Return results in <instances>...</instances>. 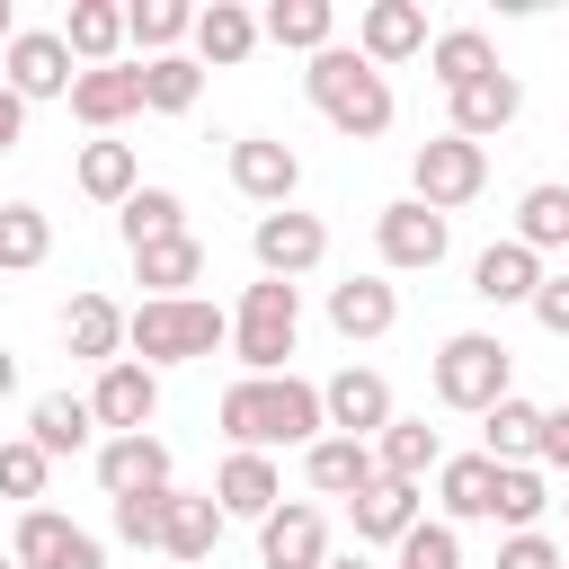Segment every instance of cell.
Returning a JSON list of instances; mask_svg holds the SVG:
<instances>
[{
  "label": "cell",
  "mask_w": 569,
  "mask_h": 569,
  "mask_svg": "<svg viewBox=\"0 0 569 569\" xmlns=\"http://www.w3.org/2000/svg\"><path fill=\"white\" fill-rule=\"evenodd\" d=\"M560 516H569V498H560Z\"/></svg>",
  "instance_id": "cell-53"
},
{
  "label": "cell",
  "mask_w": 569,
  "mask_h": 569,
  "mask_svg": "<svg viewBox=\"0 0 569 569\" xmlns=\"http://www.w3.org/2000/svg\"><path fill=\"white\" fill-rule=\"evenodd\" d=\"M533 320H542L551 338H569V276H542V293H533Z\"/></svg>",
  "instance_id": "cell-46"
},
{
  "label": "cell",
  "mask_w": 569,
  "mask_h": 569,
  "mask_svg": "<svg viewBox=\"0 0 569 569\" xmlns=\"http://www.w3.org/2000/svg\"><path fill=\"white\" fill-rule=\"evenodd\" d=\"M44 480H53V453H44L36 436H9V445H0V498L36 507V498H44Z\"/></svg>",
  "instance_id": "cell-42"
},
{
  "label": "cell",
  "mask_w": 569,
  "mask_h": 569,
  "mask_svg": "<svg viewBox=\"0 0 569 569\" xmlns=\"http://www.w3.org/2000/svg\"><path fill=\"white\" fill-rule=\"evenodd\" d=\"M258 36L284 44V53H329L338 9H329V0H267V9H258Z\"/></svg>",
  "instance_id": "cell-29"
},
{
  "label": "cell",
  "mask_w": 569,
  "mask_h": 569,
  "mask_svg": "<svg viewBox=\"0 0 569 569\" xmlns=\"http://www.w3.org/2000/svg\"><path fill=\"white\" fill-rule=\"evenodd\" d=\"M347 516H356V542H409L427 516H418V480H373L365 498H347Z\"/></svg>",
  "instance_id": "cell-23"
},
{
  "label": "cell",
  "mask_w": 569,
  "mask_h": 569,
  "mask_svg": "<svg viewBox=\"0 0 569 569\" xmlns=\"http://www.w3.org/2000/svg\"><path fill=\"white\" fill-rule=\"evenodd\" d=\"M498 569H560V542L551 533H507L498 542Z\"/></svg>",
  "instance_id": "cell-45"
},
{
  "label": "cell",
  "mask_w": 569,
  "mask_h": 569,
  "mask_svg": "<svg viewBox=\"0 0 569 569\" xmlns=\"http://www.w3.org/2000/svg\"><path fill=\"white\" fill-rule=\"evenodd\" d=\"M98 489L107 498H151V489H169V445L142 427V436H107L98 445Z\"/></svg>",
  "instance_id": "cell-18"
},
{
  "label": "cell",
  "mask_w": 569,
  "mask_h": 569,
  "mask_svg": "<svg viewBox=\"0 0 569 569\" xmlns=\"http://www.w3.org/2000/svg\"><path fill=\"white\" fill-rule=\"evenodd\" d=\"M160 498H169V489H151V498H116V507H107V516H116V542L160 551Z\"/></svg>",
  "instance_id": "cell-44"
},
{
  "label": "cell",
  "mask_w": 569,
  "mask_h": 569,
  "mask_svg": "<svg viewBox=\"0 0 569 569\" xmlns=\"http://www.w3.org/2000/svg\"><path fill=\"white\" fill-rule=\"evenodd\" d=\"M400 569H462V533L436 516V525H418L409 542H400Z\"/></svg>",
  "instance_id": "cell-43"
},
{
  "label": "cell",
  "mask_w": 569,
  "mask_h": 569,
  "mask_svg": "<svg viewBox=\"0 0 569 569\" xmlns=\"http://www.w3.org/2000/svg\"><path fill=\"white\" fill-rule=\"evenodd\" d=\"M0 71H9V89L36 107V98H71V80H80V62H71V44H62V27H18L9 36V53H0Z\"/></svg>",
  "instance_id": "cell-10"
},
{
  "label": "cell",
  "mask_w": 569,
  "mask_h": 569,
  "mask_svg": "<svg viewBox=\"0 0 569 569\" xmlns=\"http://www.w3.org/2000/svg\"><path fill=\"white\" fill-rule=\"evenodd\" d=\"M116 231H124V249L187 240V204H178V187H133V196H124V213H116Z\"/></svg>",
  "instance_id": "cell-31"
},
{
  "label": "cell",
  "mask_w": 569,
  "mask_h": 569,
  "mask_svg": "<svg viewBox=\"0 0 569 569\" xmlns=\"http://www.w3.org/2000/svg\"><path fill=\"white\" fill-rule=\"evenodd\" d=\"M196 89H204V62H196V53H160V62H142V107L187 116V107H196Z\"/></svg>",
  "instance_id": "cell-41"
},
{
  "label": "cell",
  "mask_w": 569,
  "mask_h": 569,
  "mask_svg": "<svg viewBox=\"0 0 569 569\" xmlns=\"http://www.w3.org/2000/svg\"><path fill=\"white\" fill-rule=\"evenodd\" d=\"M231 338V311L222 302H196V293H178V302H133L124 311V347H133V365H196V356H213Z\"/></svg>",
  "instance_id": "cell-3"
},
{
  "label": "cell",
  "mask_w": 569,
  "mask_h": 569,
  "mask_svg": "<svg viewBox=\"0 0 569 569\" xmlns=\"http://www.w3.org/2000/svg\"><path fill=\"white\" fill-rule=\"evenodd\" d=\"M71 178H80L89 204H116V213H124V196L142 187V160H133V142L98 133V142H80V169H71Z\"/></svg>",
  "instance_id": "cell-28"
},
{
  "label": "cell",
  "mask_w": 569,
  "mask_h": 569,
  "mask_svg": "<svg viewBox=\"0 0 569 569\" xmlns=\"http://www.w3.org/2000/svg\"><path fill=\"white\" fill-rule=\"evenodd\" d=\"M249 258H258V276H276V284H293V276H311L320 258H329V222L320 213H258L249 222Z\"/></svg>",
  "instance_id": "cell-7"
},
{
  "label": "cell",
  "mask_w": 569,
  "mask_h": 569,
  "mask_svg": "<svg viewBox=\"0 0 569 569\" xmlns=\"http://www.w3.org/2000/svg\"><path fill=\"white\" fill-rule=\"evenodd\" d=\"M89 409H98V427H107V436H142V427L160 418V373H151V365H133V356H116V365L89 382Z\"/></svg>",
  "instance_id": "cell-13"
},
{
  "label": "cell",
  "mask_w": 569,
  "mask_h": 569,
  "mask_svg": "<svg viewBox=\"0 0 569 569\" xmlns=\"http://www.w3.org/2000/svg\"><path fill=\"white\" fill-rule=\"evenodd\" d=\"M427 71H436V80H445V98H453L462 80L498 71V44H489L480 27H445V36H427Z\"/></svg>",
  "instance_id": "cell-37"
},
{
  "label": "cell",
  "mask_w": 569,
  "mask_h": 569,
  "mask_svg": "<svg viewBox=\"0 0 569 569\" xmlns=\"http://www.w3.org/2000/svg\"><path fill=\"white\" fill-rule=\"evenodd\" d=\"M213 418H222L231 453H276V445H302V453H311L320 427H329L320 382H302V373H240Z\"/></svg>",
  "instance_id": "cell-1"
},
{
  "label": "cell",
  "mask_w": 569,
  "mask_h": 569,
  "mask_svg": "<svg viewBox=\"0 0 569 569\" xmlns=\"http://www.w3.org/2000/svg\"><path fill=\"white\" fill-rule=\"evenodd\" d=\"M400 320V293L382 284V276H347V284H329V329L356 347V338H382Z\"/></svg>",
  "instance_id": "cell-25"
},
{
  "label": "cell",
  "mask_w": 569,
  "mask_h": 569,
  "mask_svg": "<svg viewBox=\"0 0 569 569\" xmlns=\"http://www.w3.org/2000/svg\"><path fill=\"white\" fill-rule=\"evenodd\" d=\"M9 391H18V356L0 347V400H9Z\"/></svg>",
  "instance_id": "cell-49"
},
{
  "label": "cell",
  "mask_w": 569,
  "mask_h": 569,
  "mask_svg": "<svg viewBox=\"0 0 569 569\" xmlns=\"http://www.w3.org/2000/svg\"><path fill=\"white\" fill-rule=\"evenodd\" d=\"M9 36H18V9H9V0H0V53H9Z\"/></svg>",
  "instance_id": "cell-51"
},
{
  "label": "cell",
  "mask_w": 569,
  "mask_h": 569,
  "mask_svg": "<svg viewBox=\"0 0 569 569\" xmlns=\"http://www.w3.org/2000/svg\"><path fill=\"white\" fill-rule=\"evenodd\" d=\"M471 293H480L489 311H507V302H525V311H533V293H542V258L507 231V240H489V249L471 258Z\"/></svg>",
  "instance_id": "cell-17"
},
{
  "label": "cell",
  "mask_w": 569,
  "mask_h": 569,
  "mask_svg": "<svg viewBox=\"0 0 569 569\" xmlns=\"http://www.w3.org/2000/svg\"><path fill=\"white\" fill-rule=\"evenodd\" d=\"M231 187H240L249 204L284 213V204H293V187H302V151H293V142H276V133H240V142H231Z\"/></svg>",
  "instance_id": "cell-11"
},
{
  "label": "cell",
  "mask_w": 569,
  "mask_h": 569,
  "mask_svg": "<svg viewBox=\"0 0 569 569\" xmlns=\"http://www.w3.org/2000/svg\"><path fill=\"white\" fill-rule=\"evenodd\" d=\"M356 53H365L373 71L427 53V9H418V0H365V18H356Z\"/></svg>",
  "instance_id": "cell-16"
},
{
  "label": "cell",
  "mask_w": 569,
  "mask_h": 569,
  "mask_svg": "<svg viewBox=\"0 0 569 569\" xmlns=\"http://www.w3.org/2000/svg\"><path fill=\"white\" fill-rule=\"evenodd\" d=\"M293 338H302V293L276 284V276H258V284L240 293V311H231V356H240L249 373H284Z\"/></svg>",
  "instance_id": "cell-5"
},
{
  "label": "cell",
  "mask_w": 569,
  "mask_h": 569,
  "mask_svg": "<svg viewBox=\"0 0 569 569\" xmlns=\"http://www.w3.org/2000/svg\"><path fill=\"white\" fill-rule=\"evenodd\" d=\"M373 249H382V267H445V249H453V222L436 213V204H418V196H400V204H382L373 213Z\"/></svg>",
  "instance_id": "cell-9"
},
{
  "label": "cell",
  "mask_w": 569,
  "mask_h": 569,
  "mask_svg": "<svg viewBox=\"0 0 569 569\" xmlns=\"http://www.w3.org/2000/svg\"><path fill=\"white\" fill-rule=\"evenodd\" d=\"M44 258H53V222H44V204H0V267L27 276V267H44Z\"/></svg>",
  "instance_id": "cell-40"
},
{
  "label": "cell",
  "mask_w": 569,
  "mask_h": 569,
  "mask_svg": "<svg viewBox=\"0 0 569 569\" xmlns=\"http://www.w3.org/2000/svg\"><path fill=\"white\" fill-rule=\"evenodd\" d=\"M71 116L89 133H116L124 116H142V62H107V71H80L71 80Z\"/></svg>",
  "instance_id": "cell-20"
},
{
  "label": "cell",
  "mask_w": 569,
  "mask_h": 569,
  "mask_svg": "<svg viewBox=\"0 0 569 569\" xmlns=\"http://www.w3.org/2000/svg\"><path fill=\"white\" fill-rule=\"evenodd\" d=\"M445 107H453V124H445V133H462V142H489V133H507V124L525 116V80L498 62V71H480V80H462Z\"/></svg>",
  "instance_id": "cell-14"
},
{
  "label": "cell",
  "mask_w": 569,
  "mask_h": 569,
  "mask_svg": "<svg viewBox=\"0 0 569 569\" xmlns=\"http://www.w3.org/2000/svg\"><path fill=\"white\" fill-rule=\"evenodd\" d=\"M258 560H267V569H320V560H329L320 507H311V498H284V507L258 525Z\"/></svg>",
  "instance_id": "cell-19"
},
{
  "label": "cell",
  "mask_w": 569,
  "mask_h": 569,
  "mask_svg": "<svg viewBox=\"0 0 569 569\" xmlns=\"http://www.w3.org/2000/svg\"><path fill=\"white\" fill-rule=\"evenodd\" d=\"M62 44H71L80 71H107L116 44H124V9H116V0H71V9H62Z\"/></svg>",
  "instance_id": "cell-30"
},
{
  "label": "cell",
  "mask_w": 569,
  "mask_h": 569,
  "mask_svg": "<svg viewBox=\"0 0 569 569\" xmlns=\"http://www.w3.org/2000/svg\"><path fill=\"white\" fill-rule=\"evenodd\" d=\"M62 347L107 373V365L124 356V311H116L107 293H71V302H62Z\"/></svg>",
  "instance_id": "cell-26"
},
{
  "label": "cell",
  "mask_w": 569,
  "mask_h": 569,
  "mask_svg": "<svg viewBox=\"0 0 569 569\" xmlns=\"http://www.w3.org/2000/svg\"><path fill=\"white\" fill-rule=\"evenodd\" d=\"M0 569H18V560H0Z\"/></svg>",
  "instance_id": "cell-52"
},
{
  "label": "cell",
  "mask_w": 569,
  "mask_h": 569,
  "mask_svg": "<svg viewBox=\"0 0 569 569\" xmlns=\"http://www.w3.org/2000/svg\"><path fill=\"white\" fill-rule=\"evenodd\" d=\"M480 453H489V462H533V453H542V409L507 391V400L480 418Z\"/></svg>",
  "instance_id": "cell-34"
},
{
  "label": "cell",
  "mask_w": 569,
  "mask_h": 569,
  "mask_svg": "<svg viewBox=\"0 0 569 569\" xmlns=\"http://www.w3.org/2000/svg\"><path fill=\"white\" fill-rule=\"evenodd\" d=\"M187 36H196V9H187V0H133V9H124V44H142V62L178 53Z\"/></svg>",
  "instance_id": "cell-36"
},
{
  "label": "cell",
  "mask_w": 569,
  "mask_h": 569,
  "mask_svg": "<svg viewBox=\"0 0 569 569\" xmlns=\"http://www.w3.org/2000/svg\"><path fill=\"white\" fill-rule=\"evenodd\" d=\"M9 560H18V569H107V542L80 533L62 507H27L18 533H9Z\"/></svg>",
  "instance_id": "cell-8"
},
{
  "label": "cell",
  "mask_w": 569,
  "mask_h": 569,
  "mask_svg": "<svg viewBox=\"0 0 569 569\" xmlns=\"http://www.w3.org/2000/svg\"><path fill=\"white\" fill-rule=\"evenodd\" d=\"M507 382H516V356H507V338H489V329H453V338L436 347V400H445V409H471V418H489V409L507 400Z\"/></svg>",
  "instance_id": "cell-4"
},
{
  "label": "cell",
  "mask_w": 569,
  "mask_h": 569,
  "mask_svg": "<svg viewBox=\"0 0 569 569\" xmlns=\"http://www.w3.org/2000/svg\"><path fill=\"white\" fill-rule=\"evenodd\" d=\"M480 187H489V142L436 133V142H418V151H409V196H418V204L453 213V204H471Z\"/></svg>",
  "instance_id": "cell-6"
},
{
  "label": "cell",
  "mask_w": 569,
  "mask_h": 569,
  "mask_svg": "<svg viewBox=\"0 0 569 569\" xmlns=\"http://www.w3.org/2000/svg\"><path fill=\"white\" fill-rule=\"evenodd\" d=\"M320 409H329V427L338 436H356V445H373L400 409H391V382L373 373V365H338L329 382H320Z\"/></svg>",
  "instance_id": "cell-12"
},
{
  "label": "cell",
  "mask_w": 569,
  "mask_h": 569,
  "mask_svg": "<svg viewBox=\"0 0 569 569\" xmlns=\"http://www.w3.org/2000/svg\"><path fill=\"white\" fill-rule=\"evenodd\" d=\"M516 240L542 258V249H569V187L560 178H542V187H525L516 196Z\"/></svg>",
  "instance_id": "cell-39"
},
{
  "label": "cell",
  "mask_w": 569,
  "mask_h": 569,
  "mask_svg": "<svg viewBox=\"0 0 569 569\" xmlns=\"http://www.w3.org/2000/svg\"><path fill=\"white\" fill-rule=\"evenodd\" d=\"M436 507H445V525L462 533V525H480L489 507H498V462L489 453H453L445 471H436Z\"/></svg>",
  "instance_id": "cell-27"
},
{
  "label": "cell",
  "mask_w": 569,
  "mask_h": 569,
  "mask_svg": "<svg viewBox=\"0 0 569 569\" xmlns=\"http://www.w3.org/2000/svg\"><path fill=\"white\" fill-rule=\"evenodd\" d=\"M542 507H560L551 498V480H542V462H498V525L507 533H542Z\"/></svg>",
  "instance_id": "cell-35"
},
{
  "label": "cell",
  "mask_w": 569,
  "mask_h": 569,
  "mask_svg": "<svg viewBox=\"0 0 569 569\" xmlns=\"http://www.w3.org/2000/svg\"><path fill=\"white\" fill-rule=\"evenodd\" d=\"M18 133H27V98L0 80V151H18Z\"/></svg>",
  "instance_id": "cell-48"
},
{
  "label": "cell",
  "mask_w": 569,
  "mask_h": 569,
  "mask_svg": "<svg viewBox=\"0 0 569 569\" xmlns=\"http://www.w3.org/2000/svg\"><path fill=\"white\" fill-rule=\"evenodd\" d=\"M302 480H311L320 498H365V489L382 480V462H373V445H356V436H320V445L302 453Z\"/></svg>",
  "instance_id": "cell-21"
},
{
  "label": "cell",
  "mask_w": 569,
  "mask_h": 569,
  "mask_svg": "<svg viewBox=\"0 0 569 569\" xmlns=\"http://www.w3.org/2000/svg\"><path fill=\"white\" fill-rule=\"evenodd\" d=\"M267 36H258V9H240V0H213V9H196V62L204 71H231V62H249Z\"/></svg>",
  "instance_id": "cell-24"
},
{
  "label": "cell",
  "mask_w": 569,
  "mask_h": 569,
  "mask_svg": "<svg viewBox=\"0 0 569 569\" xmlns=\"http://www.w3.org/2000/svg\"><path fill=\"white\" fill-rule=\"evenodd\" d=\"M222 507H213V489H169L160 498V551L169 560H187V569H204L213 560V542H222Z\"/></svg>",
  "instance_id": "cell-15"
},
{
  "label": "cell",
  "mask_w": 569,
  "mask_h": 569,
  "mask_svg": "<svg viewBox=\"0 0 569 569\" xmlns=\"http://www.w3.org/2000/svg\"><path fill=\"white\" fill-rule=\"evenodd\" d=\"M302 98L347 133V142H373V133H391V80L356 53V44H329V53H311V71H302Z\"/></svg>",
  "instance_id": "cell-2"
},
{
  "label": "cell",
  "mask_w": 569,
  "mask_h": 569,
  "mask_svg": "<svg viewBox=\"0 0 569 569\" xmlns=\"http://www.w3.org/2000/svg\"><path fill=\"white\" fill-rule=\"evenodd\" d=\"M133 276L151 284V302H178L196 276H204V240L187 231V240H160V249H133Z\"/></svg>",
  "instance_id": "cell-38"
},
{
  "label": "cell",
  "mask_w": 569,
  "mask_h": 569,
  "mask_svg": "<svg viewBox=\"0 0 569 569\" xmlns=\"http://www.w3.org/2000/svg\"><path fill=\"white\" fill-rule=\"evenodd\" d=\"M533 462L569 471V400H560V409H542V453H533Z\"/></svg>",
  "instance_id": "cell-47"
},
{
  "label": "cell",
  "mask_w": 569,
  "mask_h": 569,
  "mask_svg": "<svg viewBox=\"0 0 569 569\" xmlns=\"http://www.w3.org/2000/svg\"><path fill=\"white\" fill-rule=\"evenodd\" d=\"M320 569H373V560H365V551H329Z\"/></svg>",
  "instance_id": "cell-50"
},
{
  "label": "cell",
  "mask_w": 569,
  "mask_h": 569,
  "mask_svg": "<svg viewBox=\"0 0 569 569\" xmlns=\"http://www.w3.org/2000/svg\"><path fill=\"white\" fill-rule=\"evenodd\" d=\"M373 462H382V480H427V471H445V445L427 418H391L373 436Z\"/></svg>",
  "instance_id": "cell-32"
},
{
  "label": "cell",
  "mask_w": 569,
  "mask_h": 569,
  "mask_svg": "<svg viewBox=\"0 0 569 569\" xmlns=\"http://www.w3.org/2000/svg\"><path fill=\"white\" fill-rule=\"evenodd\" d=\"M27 436H36L44 453H80V445L98 436V409H89L80 391H44V400L27 409Z\"/></svg>",
  "instance_id": "cell-33"
},
{
  "label": "cell",
  "mask_w": 569,
  "mask_h": 569,
  "mask_svg": "<svg viewBox=\"0 0 569 569\" xmlns=\"http://www.w3.org/2000/svg\"><path fill=\"white\" fill-rule=\"evenodd\" d=\"M213 507H222V516H249V525H267V516L284 507V480H276V462H267V453H231V462L213 471Z\"/></svg>",
  "instance_id": "cell-22"
}]
</instances>
